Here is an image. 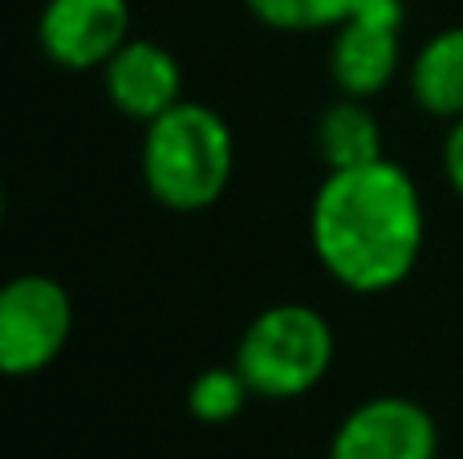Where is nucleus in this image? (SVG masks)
<instances>
[{
	"instance_id": "obj_5",
	"label": "nucleus",
	"mask_w": 463,
	"mask_h": 459,
	"mask_svg": "<svg viewBox=\"0 0 463 459\" xmlns=\"http://www.w3.org/2000/svg\"><path fill=\"white\" fill-rule=\"evenodd\" d=\"M402 0H362L329 37V78L345 98H378L402 65Z\"/></svg>"
},
{
	"instance_id": "obj_8",
	"label": "nucleus",
	"mask_w": 463,
	"mask_h": 459,
	"mask_svg": "<svg viewBox=\"0 0 463 459\" xmlns=\"http://www.w3.org/2000/svg\"><path fill=\"white\" fill-rule=\"evenodd\" d=\"M102 86L114 110L143 126L184 102V70H179L175 53L146 37H130L102 65Z\"/></svg>"
},
{
	"instance_id": "obj_11",
	"label": "nucleus",
	"mask_w": 463,
	"mask_h": 459,
	"mask_svg": "<svg viewBox=\"0 0 463 459\" xmlns=\"http://www.w3.org/2000/svg\"><path fill=\"white\" fill-rule=\"evenodd\" d=\"M252 398V387L244 382V374L232 366H208L192 379L187 387V415L208 427H224V423L240 419V411L248 407Z\"/></svg>"
},
{
	"instance_id": "obj_12",
	"label": "nucleus",
	"mask_w": 463,
	"mask_h": 459,
	"mask_svg": "<svg viewBox=\"0 0 463 459\" xmlns=\"http://www.w3.org/2000/svg\"><path fill=\"white\" fill-rule=\"evenodd\" d=\"M362 0H244L248 16L277 33H334Z\"/></svg>"
},
{
	"instance_id": "obj_6",
	"label": "nucleus",
	"mask_w": 463,
	"mask_h": 459,
	"mask_svg": "<svg viewBox=\"0 0 463 459\" xmlns=\"http://www.w3.org/2000/svg\"><path fill=\"white\" fill-rule=\"evenodd\" d=\"M329 459H439V427L415 398L374 395L337 423Z\"/></svg>"
},
{
	"instance_id": "obj_10",
	"label": "nucleus",
	"mask_w": 463,
	"mask_h": 459,
	"mask_svg": "<svg viewBox=\"0 0 463 459\" xmlns=\"http://www.w3.org/2000/svg\"><path fill=\"white\" fill-rule=\"evenodd\" d=\"M317 155L326 171L362 167L383 159V126L362 98H337L317 118Z\"/></svg>"
},
{
	"instance_id": "obj_13",
	"label": "nucleus",
	"mask_w": 463,
	"mask_h": 459,
	"mask_svg": "<svg viewBox=\"0 0 463 459\" xmlns=\"http://www.w3.org/2000/svg\"><path fill=\"white\" fill-rule=\"evenodd\" d=\"M439 159H443V175H448L451 192H456L459 200H463V118H456V122L448 126Z\"/></svg>"
},
{
	"instance_id": "obj_4",
	"label": "nucleus",
	"mask_w": 463,
	"mask_h": 459,
	"mask_svg": "<svg viewBox=\"0 0 463 459\" xmlns=\"http://www.w3.org/2000/svg\"><path fill=\"white\" fill-rule=\"evenodd\" d=\"M73 297L45 273H21L0 289V370L33 379L49 370L70 346Z\"/></svg>"
},
{
	"instance_id": "obj_9",
	"label": "nucleus",
	"mask_w": 463,
	"mask_h": 459,
	"mask_svg": "<svg viewBox=\"0 0 463 459\" xmlns=\"http://www.w3.org/2000/svg\"><path fill=\"white\" fill-rule=\"evenodd\" d=\"M411 98L423 114L443 122L463 118V24L431 33L407 70Z\"/></svg>"
},
{
	"instance_id": "obj_7",
	"label": "nucleus",
	"mask_w": 463,
	"mask_h": 459,
	"mask_svg": "<svg viewBox=\"0 0 463 459\" xmlns=\"http://www.w3.org/2000/svg\"><path fill=\"white\" fill-rule=\"evenodd\" d=\"M130 37V0H45L37 16L41 53L65 73L102 70Z\"/></svg>"
},
{
	"instance_id": "obj_2",
	"label": "nucleus",
	"mask_w": 463,
	"mask_h": 459,
	"mask_svg": "<svg viewBox=\"0 0 463 459\" xmlns=\"http://www.w3.org/2000/svg\"><path fill=\"white\" fill-rule=\"evenodd\" d=\"M236 171V138L220 110L184 98L146 122L143 135V183L167 211H208L224 200Z\"/></svg>"
},
{
	"instance_id": "obj_1",
	"label": "nucleus",
	"mask_w": 463,
	"mask_h": 459,
	"mask_svg": "<svg viewBox=\"0 0 463 459\" xmlns=\"http://www.w3.org/2000/svg\"><path fill=\"white\" fill-rule=\"evenodd\" d=\"M427 211L402 163L374 159L326 171L309 203V248L321 273L358 297L391 293L415 273Z\"/></svg>"
},
{
	"instance_id": "obj_3",
	"label": "nucleus",
	"mask_w": 463,
	"mask_h": 459,
	"mask_svg": "<svg viewBox=\"0 0 463 459\" xmlns=\"http://www.w3.org/2000/svg\"><path fill=\"white\" fill-rule=\"evenodd\" d=\"M337 354L334 325L321 309L305 301L269 305L244 325L236 342V370L256 398L288 403L301 398L329 374Z\"/></svg>"
}]
</instances>
